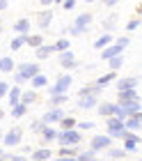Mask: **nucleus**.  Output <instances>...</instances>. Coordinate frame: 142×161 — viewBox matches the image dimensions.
Returning a JSON list of instances; mask_svg holds the SVG:
<instances>
[{
  "label": "nucleus",
  "mask_w": 142,
  "mask_h": 161,
  "mask_svg": "<svg viewBox=\"0 0 142 161\" xmlns=\"http://www.w3.org/2000/svg\"><path fill=\"white\" fill-rule=\"evenodd\" d=\"M106 124H108V134L106 136H110V138H122L124 141V136L129 134V131L124 129V122H119L117 118H106Z\"/></svg>",
  "instance_id": "5"
},
{
  "label": "nucleus",
  "mask_w": 142,
  "mask_h": 161,
  "mask_svg": "<svg viewBox=\"0 0 142 161\" xmlns=\"http://www.w3.org/2000/svg\"><path fill=\"white\" fill-rule=\"evenodd\" d=\"M55 134H57V131H55L53 127H48V124H46V127L41 129V138H44V143H53V141H55Z\"/></svg>",
  "instance_id": "30"
},
{
  "label": "nucleus",
  "mask_w": 142,
  "mask_h": 161,
  "mask_svg": "<svg viewBox=\"0 0 142 161\" xmlns=\"http://www.w3.org/2000/svg\"><path fill=\"white\" fill-rule=\"evenodd\" d=\"M140 99V90L135 87V90H122L117 92V104H129V101H135Z\"/></svg>",
  "instance_id": "12"
},
{
  "label": "nucleus",
  "mask_w": 142,
  "mask_h": 161,
  "mask_svg": "<svg viewBox=\"0 0 142 161\" xmlns=\"http://www.w3.org/2000/svg\"><path fill=\"white\" fill-rule=\"evenodd\" d=\"M30 154H32V161H48L50 157H53V152H50L48 147H39V150H32Z\"/></svg>",
  "instance_id": "22"
},
{
  "label": "nucleus",
  "mask_w": 142,
  "mask_h": 161,
  "mask_svg": "<svg viewBox=\"0 0 142 161\" xmlns=\"http://www.w3.org/2000/svg\"><path fill=\"white\" fill-rule=\"evenodd\" d=\"M21 87L18 85H14V87H9V92H7V99H9V108H14L16 104H21Z\"/></svg>",
  "instance_id": "17"
},
{
  "label": "nucleus",
  "mask_w": 142,
  "mask_h": 161,
  "mask_svg": "<svg viewBox=\"0 0 142 161\" xmlns=\"http://www.w3.org/2000/svg\"><path fill=\"white\" fill-rule=\"evenodd\" d=\"M126 111V115L129 118H135V115H140V108H142V101L140 99H135V101H129V104H119Z\"/></svg>",
  "instance_id": "16"
},
{
  "label": "nucleus",
  "mask_w": 142,
  "mask_h": 161,
  "mask_svg": "<svg viewBox=\"0 0 142 161\" xmlns=\"http://www.w3.org/2000/svg\"><path fill=\"white\" fill-rule=\"evenodd\" d=\"M113 42H115V37H113V35H101V37L94 42V48H96V51H103L106 46H110Z\"/></svg>",
  "instance_id": "24"
},
{
  "label": "nucleus",
  "mask_w": 142,
  "mask_h": 161,
  "mask_svg": "<svg viewBox=\"0 0 142 161\" xmlns=\"http://www.w3.org/2000/svg\"><path fill=\"white\" fill-rule=\"evenodd\" d=\"M94 159H96V154L92 150H83V152L76 154V161H94Z\"/></svg>",
  "instance_id": "37"
},
{
  "label": "nucleus",
  "mask_w": 142,
  "mask_h": 161,
  "mask_svg": "<svg viewBox=\"0 0 142 161\" xmlns=\"http://www.w3.org/2000/svg\"><path fill=\"white\" fill-rule=\"evenodd\" d=\"M7 92H9V83L0 80V99H3V97H7Z\"/></svg>",
  "instance_id": "45"
},
{
  "label": "nucleus",
  "mask_w": 142,
  "mask_h": 161,
  "mask_svg": "<svg viewBox=\"0 0 142 161\" xmlns=\"http://www.w3.org/2000/svg\"><path fill=\"white\" fill-rule=\"evenodd\" d=\"M76 118H73V115H64L62 120H60V124H62V129H76Z\"/></svg>",
  "instance_id": "36"
},
{
  "label": "nucleus",
  "mask_w": 142,
  "mask_h": 161,
  "mask_svg": "<svg viewBox=\"0 0 142 161\" xmlns=\"http://www.w3.org/2000/svg\"><path fill=\"white\" fill-rule=\"evenodd\" d=\"M69 39H64V37H60L55 44H53V48H55V53H62V51H69Z\"/></svg>",
  "instance_id": "35"
},
{
  "label": "nucleus",
  "mask_w": 142,
  "mask_h": 161,
  "mask_svg": "<svg viewBox=\"0 0 142 161\" xmlns=\"http://www.w3.org/2000/svg\"><path fill=\"white\" fill-rule=\"evenodd\" d=\"M117 78V71H108V74H103V76H99V80H96V87H106L108 83H113V80Z\"/></svg>",
  "instance_id": "27"
},
{
  "label": "nucleus",
  "mask_w": 142,
  "mask_h": 161,
  "mask_svg": "<svg viewBox=\"0 0 142 161\" xmlns=\"http://www.w3.org/2000/svg\"><path fill=\"white\" fill-rule=\"evenodd\" d=\"M115 87H117V92H122V90H135V87H140V76H126V78H119Z\"/></svg>",
  "instance_id": "8"
},
{
  "label": "nucleus",
  "mask_w": 142,
  "mask_h": 161,
  "mask_svg": "<svg viewBox=\"0 0 142 161\" xmlns=\"http://www.w3.org/2000/svg\"><path fill=\"white\" fill-rule=\"evenodd\" d=\"M53 16H55V14L50 12V9H44V12H39V14H37V25H39L41 30H48V25L53 23Z\"/></svg>",
  "instance_id": "13"
},
{
  "label": "nucleus",
  "mask_w": 142,
  "mask_h": 161,
  "mask_svg": "<svg viewBox=\"0 0 142 161\" xmlns=\"http://www.w3.org/2000/svg\"><path fill=\"white\" fill-rule=\"evenodd\" d=\"M0 118H5V111H0Z\"/></svg>",
  "instance_id": "53"
},
{
  "label": "nucleus",
  "mask_w": 142,
  "mask_h": 161,
  "mask_svg": "<svg viewBox=\"0 0 142 161\" xmlns=\"http://www.w3.org/2000/svg\"><path fill=\"white\" fill-rule=\"evenodd\" d=\"M110 143H113V138H110V136H106V134H99V136H94L92 138V145H89V150H92L94 152V154H96V152H103V150H108L110 147Z\"/></svg>",
  "instance_id": "6"
},
{
  "label": "nucleus",
  "mask_w": 142,
  "mask_h": 161,
  "mask_svg": "<svg viewBox=\"0 0 142 161\" xmlns=\"http://www.w3.org/2000/svg\"><path fill=\"white\" fill-rule=\"evenodd\" d=\"M16 74L23 78V80H32L37 74H41V69H39V64L37 62H21V64H16Z\"/></svg>",
  "instance_id": "2"
},
{
  "label": "nucleus",
  "mask_w": 142,
  "mask_h": 161,
  "mask_svg": "<svg viewBox=\"0 0 142 161\" xmlns=\"http://www.w3.org/2000/svg\"><path fill=\"white\" fill-rule=\"evenodd\" d=\"M96 104H99V97H80L78 99V108H83V111H92V108H96Z\"/></svg>",
  "instance_id": "20"
},
{
  "label": "nucleus",
  "mask_w": 142,
  "mask_h": 161,
  "mask_svg": "<svg viewBox=\"0 0 142 161\" xmlns=\"http://www.w3.org/2000/svg\"><path fill=\"white\" fill-rule=\"evenodd\" d=\"M14 69H16V62H14L9 55L0 58V71H3V74H14Z\"/></svg>",
  "instance_id": "19"
},
{
  "label": "nucleus",
  "mask_w": 142,
  "mask_h": 161,
  "mask_svg": "<svg viewBox=\"0 0 142 161\" xmlns=\"http://www.w3.org/2000/svg\"><path fill=\"white\" fill-rule=\"evenodd\" d=\"M30 83H32V90H41V87H46V85H48V78L44 76V74H37L32 80H30Z\"/></svg>",
  "instance_id": "29"
},
{
  "label": "nucleus",
  "mask_w": 142,
  "mask_h": 161,
  "mask_svg": "<svg viewBox=\"0 0 142 161\" xmlns=\"http://www.w3.org/2000/svg\"><path fill=\"white\" fill-rule=\"evenodd\" d=\"M124 150L126 152H138L140 150V134H126L124 136Z\"/></svg>",
  "instance_id": "11"
},
{
  "label": "nucleus",
  "mask_w": 142,
  "mask_h": 161,
  "mask_svg": "<svg viewBox=\"0 0 142 161\" xmlns=\"http://www.w3.org/2000/svg\"><path fill=\"white\" fill-rule=\"evenodd\" d=\"M115 25H117V16H115V14H113L110 19H106V21H103V28H106V30H113Z\"/></svg>",
  "instance_id": "42"
},
{
  "label": "nucleus",
  "mask_w": 142,
  "mask_h": 161,
  "mask_svg": "<svg viewBox=\"0 0 142 161\" xmlns=\"http://www.w3.org/2000/svg\"><path fill=\"white\" fill-rule=\"evenodd\" d=\"M0 141H3V134H0Z\"/></svg>",
  "instance_id": "56"
},
{
  "label": "nucleus",
  "mask_w": 142,
  "mask_h": 161,
  "mask_svg": "<svg viewBox=\"0 0 142 161\" xmlns=\"http://www.w3.org/2000/svg\"><path fill=\"white\" fill-rule=\"evenodd\" d=\"M89 23H92V14L83 12L80 16H76V23H73V28H76L78 32H85L87 28H89Z\"/></svg>",
  "instance_id": "14"
},
{
  "label": "nucleus",
  "mask_w": 142,
  "mask_h": 161,
  "mask_svg": "<svg viewBox=\"0 0 142 161\" xmlns=\"http://www.w3.org/2000/svg\"><path fill=\"white\" fill-rule=\"evenodd\" d=\"M57 60H60V64H62L64 69H73V67H80V62L76 60V55H73L71 51H62Z\"/></svg>",
  "instance_id": "9"
},
{
  "label": "nucleus",
  "mask_w": 142,
  "mask_h": 161,
  "mask_svg": "<svg viewBox=\"0 0 142 161\" xmlns=\"http://www.w3.org/2000/svg\"><path fill=\"white\" fill-rule=\"evenodd\" d=\"M76 152H78V147H66V145H60L57 154H60V157H76Z\"/></svg>",
  "instance_id": "39"
},
{
  "label": "nucleus",
  "mask_w": 142,
  "mask_h": 161,
  "mask_svg": "<svg viewBox=\"0 0 142 161\" xmlns=\"http://www.w3.org/2000/svg\"><path fill=\"white\" fill-rule=\"evenodd\" d=\"M25 44H28V46H32V48H39L44 44V35H28Z\"/></svg>",
  "instance_id": "31"
},
{
  "label": "nucleus",
  "mask_w": 142,
  "mask_h": 161,
  "mask_svg": "<svg viewBox=\"0 0 142 161\" xmlns=\"http://www.w3.org/2000/svg\"><path fill=\"white\" fill-rule=\"evenodd\" d=\"M126 30L133 32V30H140V19H131L129 23H126Z\"/></svg>",
  "instance_id": "43"
},
{
  "label": "nucleus",
  "mask_w": 142,
  "mask_h": 161,
  "mask_svg": "<svg viewBox=\"0 0 142 161\" xmlns=\"http://www.w3.org/2000/svg\"><path fill=\"white\" fill-rule=\"evenodd\" d=\"M73 7H76V0H62V9H73Z\"/></svg>",
  "instance_id": "46"
},
{
  "label": "nucleus",
  "mask_w": 142,
  "mask_h": 161,
  "mask_svg": "<svg viewBox=\"0 0 142 161\" xmlns=\"http://www.w3.org/2000/svg\"><path fill=\"white\" fill-rule=\"evenodd\" d=\"M25 39H28V35H16L12 39V51H18L21 46H25Z\"/></svg>",
  "instance_id": "38"
},
{
  "label": "nucleus",
  "mask_w": 142,
  "mask_h": 161,
  "mask_svg": "<svg viewBox=\"0 0 142 161\" xmlns=\"http://www.w3.org/2000/svg\"><path fill=\"white\" fill-rule=\"evenodd\" d=\"M50 53H55L53 44H41L39 48H34V55H37V60H46V58H48Z\"/></svg>",
  "instance_id": "18"
},
{
  "label": "nucleus",
  "mask_w": 142,
  "mask_h": 161,
  "mask_svg": "<svg viewBox=\"0 0 142 161\" xmlns=\"http://www.w3.org/2000/svg\"><path fill=\"white\" fill-rule=\"evenodd\" d=\"M9 161H28V157H23V154H9Z\"/></svg>",
  "instance_id": "47"
},
{
  "label": "nucleus",
  "mask_w": 142,
  "mask_h": 161,
  "mask_svg": "<svg viewBox=\"0 0 142 161\" xmlns=\"http://www.w3.org/2000/svg\"><path fill=\"white\" fill-rule=\"evenodd\" d=\"M0 32H3V25H0Z\"/></svg>",
  "instance_id": "55"
},
{
  "label": "nucleus",
  "mask_w": 142,
  "mask_h": 161,
  "mask_svg": "<svg viewBox=\"0 0 142 161\" xmlns=\"http://www.w3.org/2000/svg\"><path fill=\"white\" fill-rule=\"evenodd\" d=\"M117 44H122V46L126 48V46L131 44V39H129V37H119V39H117Z\"/></svg>",
  "instance_id": "48"
},
{
  "label": "nucleus",
  "mask_w": 142,
  "mask_h": 161,
  "mask_svg": "<svg viewBox=\"0 0 142 161\" xmlns=\"http://www.w3.org/2000/svg\"><path fill=\"white\" fill-rule=\"evenodd\" d=\"M44 127H46V124H44L41 120H37V122L30 124V131H37V134H41V129H44Z\"/></svg>",
  "instance_id": "44"
},
{
  "label": "nucleus",
  "mask_w": 142,
  "mask_h": 161,
  "mask_svg": "<svg viewBox=\"0 0 142 161\" xmlns=\"http://www.w3.org/2000/svg\"><path fill=\"white\" fill-rule=\"evenodd\" d=\"M64 108H50V111H46V113H44L41 115V122L44 124H48V127H50V124H55V122H60V120H62L64 118Z\"/></svg>",
  "instance_id": "7"
},
{
  "label": "nucleus",
  "mask_w": 142,
  "mask_h": 161,
  "mask_svg": "<svg viewBox=\"0 0 142 161\" xmlns=\"http://www.w3.org/2000/svg\"><path fill=\"white\" fill-rule=\"evenodd\" d=\"M140 127H142V118L135 115V118H126L124 120V129L131 131V134H140Z\"/></svg>",
  "instance_id": "15"
},
{
  "label": "nucleus",
  "mask_w": 142,
  "mask_h": 161,
  "mask_svg": "<svg viewBox=\"0 0 142 161\" xmlns=\"http://www.w3.org/2000/svg\"><path fill=\"white\" fill-rule=\"evenodd\" d=\"M83 3H96V0H83Z\"/></svg>",
  "instance_id": "52"
},
{
  "label": "nucleus",
  "mask_w": 142,
  "mask_h": 161,
  "mask_svg": "<svg viewBox=\"0 0 142 161\" xmlns=\"http://www.w3.org/2000/svg\"><path fill=\"white\" fill-rule=\"evenodd\" d=\"M66 101H69L66 94H55V97H50V108H60V106H64Z\"/></svg>",
  "instance_id": "32"
},
{
  "label": "nucleus",
  "mask_w": 142,
  "mask_h": 161,
  "mask_svg": "<svg viewBox=\"0 0 142 161\" xmlns=\"http://www.w3.org/2000/svg\"><path fill=\"white\" fill-rule=\"evenodd\" d=\"M7 7H9V3H7V0H0V12H5Z\"/></svg>",
  "instance_id": "50"
},
{
  "label": "nucleus",
  "mask_w": 142,
  "mask_h": 161,
  "mask_svg": "<svg viewBox=\"0 0 142 161\" xmlns=\"http://www.w3.org/2000/svg\"><path fill=\"white\" fill-rule=\"evenodd\" d=\"M122 53H124V46H122V44H117V42H113L110 46H106L101 51V60H110V58H117Z\"/></svg>",
  "instance_id": "10"
},
{
  "label": "nucleus",
  "mask_w": 142,
  "mask_h": 161,
  "mask_svg": "<svg viewBox=\"0 0 142 161\" xmlns=\"http://www.w3.org/2000/svg\"><path fill=\"white\" fill-rule=\"evenodd\" d=\"M113 118H117L119 122H124L126 118H129V115H126V111H124V108L119 106V104H115V113H113Z\"/></svg>",
  "instance_id": "40"
},
{
  "label": "nucleus",
  "mask_w": 142,
  "mask_h": 161,
  "mask_svg": "<svg viewBox=\"0 0 142 161\" xmlns=\"http://www.w3.org/2000/svg\"><path fill=\"white\" fill-rule=\"evenodd\" d=\"M55 161H76V157H57Z\"/></svg>",
  "instance_id": "51"
},
{
  "label": "nucleus",
  "mask_w": 142,
  "mask_h": 161,
  "mask_svg": "<svg viewBox=\"0 0 142 161\" xmlns=\"http://www.w3.org/2000/svg\"><path fill=\"white\" fill-rule=\"evenodd\" d=\"M21 141H23V129L21 127H12L7 134H3V145H7V147H16V145H21Z\"/></svg>",
  "instance_id": "4"
},
{
  "label": "nucleus",
  "mask_w": 142,
  "mask_h": 161,
  "mask_svg": "<svg viewBox=\"0 0 142 161\" xmlns=\"http://www.w3.org/2000/svg\"><path fill=\"white\" fill-rule=\"evenodd\" d=\"M14 32H18V35H30V21H28V19H18L16 23H14Z\"/></svg>",
  "instance_id": "25"
},
{
  "label": "nucleus",
  "mask_w": 142,
  "mask_h": 161,
  "mask_svg": "<svg viewBox=\"0 0 142 161\" xmlns=\"http://www.w3.org/2000/svg\"><path fill=\"white\" fill-rule=\"evenodd\" d=\"M55 141L60 145H66V147H78V143L83 141V136H80L78 129H62L55 134Z\"/></svg>",
  "instance_id": "1"
},
{
  "label": "nucleus",
  "mask_w": 142,
  "mask_h": 161,
  "mask_svg": "<svg viewBox=\"0 0 142 161\" xmlns=\"http://www.w3.org/2000/svg\"><path fill=\"white\" fill-rule=\"evenodd\" d=\"M25 113H28V106H25V104H16V106H14L12 111H9L12 118H23Z\"/></svg>",
  "instance_id": "34"
},
{
  "label": "nucleus",
  "mask_w": 142,
  "mask_h": 161,
  "mask_svg": "<svg viewBox=\"0 0 142 161\" xmlns=\"http://www.w3.org/2000/svg\"><path fill=\"white\" fill-rule=\"evenodd\" d=\"M99 92H101V87H96V85H85V87H80V90H78V99H80V97H99Z\"/></svg>",
  "instance_id": "23"
},
{
  "label": "nucleus",
  "mask_w": 142,
  "mask_h": 161,
  "mask_svg": "<svg viewBox=\"0 0 142 161\" xmlns=\"http://www.w3.org/2000/svg\"><path fill=\"white\" fill-rule=\"evenodd\" d=\"M37 99H39V94H37L34 90H23V92H21V104H25V106H30V104H34V101Z\"/></svg>",
  "instance_id": "26"
},
{
  "label": "nucleus",
  "mask_w": 142,
  "mask_h": 161,
  "mask_svg": "<svg viewBox=\"0 0 142 161\" xmlns=\"http://www.w3.org/2000/svg\"><path fill=\"white\" fill-rule=\"evenodd\" d=\"M106 152H108V157L113 159V161H119V159H124L126 154H129V152H126L124 147H108Z\"/></svg>",
  "instance_id": "28"
},
{
  "label": "nucleus",
  "mask_w": 142,
  "mask_h": 161,
  "mask_svg": "<svg viewBox=\"0 0 142 161\" xmlns=\"http://www.w3.org/2000/svg\"><path fill=\"white\" fill-rule=\"evenodd\" d=\"M122 64H124V55H117V58H110V60H108V67H110V71L122 69Z\"/></svg>",
  "instance_id": "33"
},
{
  "label": "nucleus",
  "mask_w": 142,
  "mask_h": 161,
  "mask_svg": "<svg viewBox=\"0 0 142 161\" xmlns=\"http://www.w3.org/2000/svg\"><path fill=\"white\" fill-rule=\"evenodd\" d=\"M76 129H80V131H89V129H94V122H89V120L76 122Z\"/></svg>",
  "instance_id": "41"
},
{
  "label": "nucleus",
  "mask_w": 142,
  "mask_h": 161,
  "mask_svg": "<svg viewBox=\"0 0 142 161\" xmlns=\"http://www.w3.org/2000/svg\"><path fill=\"white\" fill-rule=\"evenodd\" d=\"M119 3V0H103V5H106V7H115Z\"/></svg>",
  "instance_id": "49"
},
{
  "label": "nucleus",
  "mask_w": 142,
  "mask_h": 161,
  "mask_svg": "<svg viewBox=\"0 0 142 161\" xmlns=\"http://www.w3.org/2000/svg\"><path fill=\"white\" fill-rule=\"evenodd\" d=\"M3 154H5V152H3V150H0V157H3Z\"/></svg>",
  "instance_id": "54"
},
{
  "label": "nucleus",
  "mask_w": 142,
  "mask_h": 161,
  "mask_svg": "<svg viewBox=\"0 0 142 161\" xmlns=\"http://www.w3.org/2000/svg\"><path fill=\"white\" fill-rule=\"evenodd\" d=\"M96 111H99V115H101V118H113V113H115V104L101 101V104H96Z\"/></svg>",
  "instance_id": "21"
},
{
  "label": "nucleus",
  "mask_w": 142,
  "mask_h": 161,
  "mask_svg": "<svg viewBox=\"0 0 142 161\" xmlns=\"http://www.w3.org/2000/svg\"><path fill=\"white\" fill-rule=\"evenodd\" d=\"M71 83H73V78L69 76V74H62L57 80H55V85H50L48 87V97H55V94H66V90L71 87Z\"/></svg>",
  "instance_id": "3"
}]
</instances>
